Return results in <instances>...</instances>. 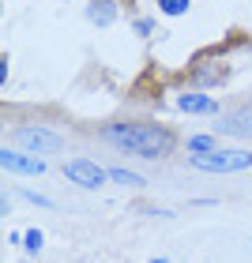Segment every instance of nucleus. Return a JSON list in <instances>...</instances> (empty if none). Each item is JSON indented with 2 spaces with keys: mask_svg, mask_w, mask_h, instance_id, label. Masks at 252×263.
<instances>
[{
  "mask_svg": "<svg viewBox=\"0 0 252 263\" xmlns=\"http://www.w3.org/2000/svg\"><path fill=\"white\" fill-rule=\"evenodd\" d=\"M113 147H121L136 158H166L173 151V132L162 124H110L102 132Z\"/></svg>",
  "mask_w": 252,
  "mask_h": 263,
  "instance_id": "nucleus-1",
  "label": "nucleus"
},
{
  "mask_svg": "<svg viewBox=\"0 0 252 263\" xmlns=\"http://www.w3.org/2000/svg\"><path fill=\"white\" fill-rule=\"evenodd\" d=\"M192 170L200 173H241V170H252V154L241 151V147H230V151H207V154H188Z\"/></svg>",
  "mask_w": 252,
  "mask_h": 263,
  "instance_id": "nucleus-2",
  "label": "nucleus"
},
{
  "mask_svg": "<svg viewBox=\"0 0 252 263\" xmlns=\"http://www.w3.org/2000/svg\"><path fill=\"white\" fill-rule=\"evenodd\" d=\"M15 147L27 151V154H57L64 147V139L49 128H34V124H23L15 128Z\"/></svg>",
  "mask_w": 252,
  "mask_h": 263,
  "instance_id": "nucleus-3",
  "label": "nucleus"
},
{
  "mask_svg": "<svg viewBox=\"0 0 252 263\" xmlns=\"http://www.w3.org/2000/svg\"><path fill=\"white\" fill-rule=\"evenodd\" d=\"M64 177L71 184H79V188H102L105 184V177H110V170H102L98 162H91V158H71L68 165H64Z\"/></svg>",
  "mask_w": 252,
  "mask_h": 263,
  "instance_id": "nucleus-4",
  "label": "nucleus"
},
{
  "mask_svg": "<svg viewBox=\"0 0 252 263\" xmlns=\"http://www.w3.org/2000/svg\"><path fill=\"white\" fill-rule=\"evenodd\" d=\"M0 165H4L8 173H23V177H42L45 173V158L27 154V151H4L0 154Z\"/></svg>",
  "mask_w": 252,
  "mask_h": 263,
  "instance_id": "nucleus-5",
  "label": "nucleus"
},
{
  "mask_svg": "<svg viewBox=\"0 0 252 263\" xmlns=\"http://www.w3.org/2000/svg\"><path fill=\"white\" fill-rule=\"evenodd\" d=\"M177 109L181 113H219V102L207 94H177Z\"/></svg>",
  "mask_w": 252,
  "mask_h": 263,
  "instance_id": "nucleus-6",
  "label": "nucleus"
},
{
  "mask_svg": "<svg viewBox=\"0 0 252 263\" xmlns=\"http://www.w3.org/2000/svg\"><path fill=\"white\" fill-rule=\"evenodd\" d=\"M219 132H226V136H252V113L248 109H237L230 117H222Z\"/></svg>",
  "mask_w": 252,
  "mask_h": 263,
  "instance_id": "nucleus-7",
  "label": "nucleus"
},
{
  "mask_svg": "<svg viewBox=\"0 0 252 263\" xmlns=\"http://www.w3.org/2000/svg\"><path fill=\"white\" fill-rule=\"evenodd\" d=\"M87 19H91V23H98V27H110V23L117 19V4H113V0H91Z\"/></svg>",
  "mask_w": 252,
  "mask_h": 263,
  "instance_id": "nucleus-8",
  "label": "nucleus"
},
{
  "mask_svg": "<svg viewBox=\"0 0 252 263\" xmlns=\"http://www.w3.org/2000/svg\"><path fill=\"white\" fill-rule=\"evenodd\" d=\"M110 181L124 184V188H139V184H143V177H139V173H128V170H110Z\"/></svg>",
  "mask_w": 252,
  "mask_h": 263,
  "instance_id": "nucleus-9",
  "label": "nucleus"
},
{
  "mask_svg": "<svg viewBox=\"0 0 252 263\" xmlns=\"http://www.w3.org/2000/svg\"><path fill=\"white\" fill-rule=\"evenodd\" d=\"M192 0H158V11L162 15H185Z\"/></svg>",
  "mask_w": 252,
  "mask_h": 263,
  "instance_id": "nucleus-10",
  "label": "nucleus"
},
{
  "mask_svg": "<svg viewBox=\"0 0 252 263\" xmlns=\"http://www.w3.org/2000/svg\"><path fill=\"white\" fill-rule=\"evenodd\" d=\"M188 151L192 154H207V151H214V139L211 136H192L188 139Z\"/></svg>",
  "mask_w": 252,
  "mask_h": 263,
  "instance_id": "nucleus-11",
  "label": "nucleus"
},
{
  "mask_svg": "<svg viewBox=\"0 0 252 263\" xmlns=\"http://www.w3.org/2000/svg\"><path fill=\"white\" fill-rule=\"evenodd\" d=\"M23 241H27V245H23L27 252H42V241H45V237H42V230H27V233H23Z\"/></svg>",
  "mask_w": 252,
  "mask_h": 263,
  "instance_id": "nucleus-12",
  "label": "nucleus"
},
{
  "mask_svg": "<svg viewBox=\"0 0 252 263\" xmlns=\"http://www.w3.org/2000/svg\"><path fill=\"white\" fill-rule=\"evenodd\" d=\"M136 30H139V34H151V30H154V23H151V19H139V23H136Z\"/></svg>",
  "mask_w": 252,
  "mask_h": 263,
  "instance_id": "nucleus-13",
  "label": "nucleus"
},
{
  "mask_svg": "<svg viewBox=\"0 0 252 263\" xmlns=\"http://www.w3.org/2000/svg\"><path fill=\"white\" fill-rule=\"evenodd\" d=\"M151 263H166V259H151Z\"/></svg>",
  "mask_w": 252,
  "mask_h": 263,
  "instance_id": "nucleus-14",
  "label": "nucleus"
}]
</instances>
